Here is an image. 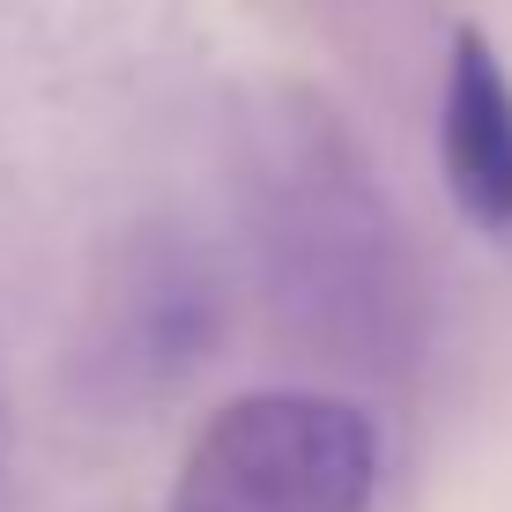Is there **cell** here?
<instances>
[{
	"instance_id": "obj_2",
	"label": "cell",
	"mask_w": 512,
	"mask_h": 512,
	"mask_svg": "<svg viewBox=\"0 0 512 512\" xmlns=\"http://www.w3.org/2000/svg\"><path fill=\"white\" fill-rule=\"evenodd\" d=\"M379 423L342 394L260 386L193 431L171 512H372Z\"/></svg>"
},
{
	"instance_id": "obj_3",
	"label": "cell",
	"mask_w": 512,
	"mask_h": 512,
	"mask_svg": "<svg viewBox=\"0 0 512 512\" xmlns=\"http://www.w3.org/2000/svg\"><path fill=\"white\" fill-rule=\"evenodd\" d=\"M223 342V275L179 223L104 238L75 327V386L97 409H149L179 394Z\"/></svg>"
},
{
	"instance_id": "obj_1",
	"label": "cell",
	"mask_w": 512,
	"mask_h": 512,
	"mask_svg": "<svg viewBox=\"0 0 512 512\" xmlns=\"http://www.w3.org/2000/svg\"><path fill=\"white\" fill-rule=\"evenodd\" d=\"M245 201L260 231V268L282 312H297L334 349L379 342L401 290V231L364 171L349 127L312 90H260L245 112Z\"/></svg>"
},
{
	"instance_id": "obj_5",
	"label": "cell",
	"mask_w": 512,
	"mask_h": 512,
	"mask_svg": "<svg viewBox=\"0 0 512 512\" xmlns=\"http://www.w3.org/2000/svg\"><path fill=\"white\" fill-rule=\"evenodd\" d=\"M505 245H512V231H505Z\"/></svg>"
},
{
	"instance_id": "obj_4",
	"label": "cell",
	"mask_w": 512,
	"mask_h": 512,
	"mask_svg": "<svg viewBox=\"0 0 512 512\" xmlns=\"http://www.w3.org/2000/svg\"><path fill=\"white\" fill-rule=\"evenodd\" d=\"M438 171L453 208L475 231H512V75L505 52L475 23L446 45V90H438Z\"/></svg>"
}]
</instances>
